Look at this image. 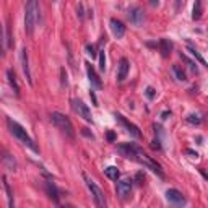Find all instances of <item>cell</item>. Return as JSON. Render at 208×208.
Returning <instances> with one entry per match:
<instances>
[{
  "label": "cell",
  "mask_w": 208,
  "mask_h": 208,
  "mask_svg": "<svg viewBox=\"0 0 208 208\" xmlns=\"http://www.w3.org/2000/svg\"><path fill=\"white\" fill-rule=\"evenodd\" d=\"M7 125H8V129H10V132L13 134L18 140H20L23 145H26L28 148H31L34 151V153H39V148H37V145L34 143V140L31 138L28 134H26V130H24L20 124H18L16 121H13V119H10V117H7Z\"/></svg>",
  "instance_id": "cell-1"
},
{
  "label": "cell",
  "mask_w": 208,
  "mask_h": 208,
  "mask_svg": "<svg viewBox=\"0 0 208 208\" xmlns=\"http://www.w3.org/2000/svg\"><path fill=\"white\" fill-rule=\"evenodd\" d=\"M37 20H39V3L36 0H31L26 3V8H24V31L29 36L34 33Z\"/></svg>",
  "instance_id": "cell-2"
},
{
  "label": "cell",
  "mask_w": 208,
  "mask_h": 208,
  "mask_svg": "<svg viewBox=\"0 0 208 208\" xmlns=\"http://www.w3.org/2000/svg\"><path fill=\"white\" fill-rule=\"evenodd\" d=\"M50 119H52L54 125H55V127H57L65 137L75 138V129H73L70 119H68L67 116L60 114V112H52V114H50Z\"/></svg>",
  "instance_id": "cell-3"
},
{
  "label": "cell",
  "mask_w": 208,
  "mask_h": 208,
  "mask_svg": "<svg viewBox=\"0 0 208 208\" xmlns=\"http://www.w3.org/2000/svg\"><path fill=\"white\" fill-rule=\"evenodd\" d=\"M83 177H85L86 185L91 192V197H93V202H94V205H96V208H108V202H106V195L103 192V189H101L93 179L88 177L86 174H83Z\"/></svg>",
  "instance_id": "cell-4"
},
{
  "label": "cell",
  "mask_w": 208,
  "mask_h": 208,
  "mask_svg": "<svg viewBox=\"0 0 208 208\" xmlns=\"http://www.w3.org/2000/svg\"><path fill=\"white\" fill-rule=\"evenodd\" d=\"M137 163H140V164H143L146 169H150L151 172H155L158 177H161V179H164V172H163V169H161V166L158 164L156 161H153L150 158V156L145 153V151L140 148L138 150V153H137V159H135Z\"/></svg>",
  "instance_id": "cell-5"
},
{
  "label": "cell",
  "mask_w": 208,
  "mask_h": 208,
  "mask_svg": "<svg viewBox=\"0 0 208 208\" xmlns=\"http://www.w3.org/2000/svg\"><path fill=\"white\" fill-rule=\"evenodd\" d=\"M72 108H73V111L78 114V117H83L86 122H93L91 111H90V108H88V106H86L81 99H73V101H72Z\"/></svg>",
  "instance_id": "cell-6"
},
{
  "label": "cell",
  "mask_w": 208,
  "mask_h": 208,
  "mask_svg": "<svg viewBox=\"0 0 208 208\" xmlns=\"http://www.w3.org/2000/svg\"><path fill=\"white\" fill-rule=\"evenodd\" d=\"M138 150H140V146H137L135 143H121V145L117 146V151H119V153H121L124 158L132 159V161L137 159Z\"/></svg>",
  "instance_id": "cell-7"
},
{
  "label": "cell",
  "mask_w": 208,
  "mask_h": 208,
  "mask_svg": "<svg viewBox=\"0 0 208 208\" xmlns=\"http://www.w3.org/2000/svg\"><path fill=\"white\" fill-rule=\"evenodd\" d=\"M132 182H134V180H132L130 177H125V179H122V180L117 182L116 192H117V195H119L122 200L130 198V193H132Z\"/></svg>",
  "instance_id": "cell-8"
},
{
  "label": "cell",
  "mask_w": 208,
  "mask_h": 208,
  "mask_svg": "<svg viewBox=\"0 0 208 208\" xmlns=\"http://www.w3.org/2000/svg\"><path fill=\"white\" fill-rule=\"evenodd\" d=\"M166 198L169 203H172L174 206H184L187 203L185 197L182 195V192H179L177 189H168L166 190Z\"/></svg>",
  "instance_id": "cell-9"
},
{
  "label": "cell",
  "mask_w": 208,
  "mask_h": 208,
  "mask_svg": "<svg viewBox=\"0 0 208 208\" xmlns=\"http://www.w3.org/2000/svg\"><path fill=\"white\" fill-rule=\"evenodd\" d=\"M129 20L134 26H142L145 23V11L142 7H132L129 10Z\"/></svg>",
  "instance_id": "cell-10"
},
{
  "label": "cell",
  "mask_w": 208,
  "mask_h": 208,
  "mask_svg": "<svg viewBox=\"0 0 208 208\" xmlns=\"http://www.w3.org/2000/svg\"><path fill=\"white\" fill-rule=\"evenodd\" d=\"M116 119H117V121L124 125L125 129H127V132H129V134H130L132 137H135V138H140V137H142V132H140V129H138L135 124L129 122V121H127V119H125L124 116H121V114H116Z\"/></svg>",
  "instance_id": "cell-11"
},
{
  "label": "cell",
  "mask_w": 208,
  "mask_h": 208,
  "mask_svg": "<svg viewBox=\"0 0 208 208\" xmlns=\"http://www.w3.org/2000/svg\"><path fill=\"white\" fill-rule=\"evenodd\" d=\"M111 31H112V34H114L117 39H121V37H124L125 34V24L121 21V20H117V18H111Z\"/></svg>",
  "instance_id": "cell-12"
},
{
  "label": "cell",
  "mask_w": 208,
  "mask_h": 208,
  "mask_svg": "<svg viewBox=\"0 0 208 208\" xmlns=\"http://www.w3.org/2000/svg\"><path fill=\"white\" fill-rule=\"evenodd\" d=\"M21 68H23V73L26 77L28 83L33 85V78H31V70H29V64H28V50L26 47L21 49Z\"/></svg>",
  "instance_id": "cell-13"
},
{
  "label": "cell",
  "mask_w": 208,
  "mask_h": 208,
  "mask_svg": "<svg viewBox=\"0 0 208 208\" xmlns=\"http://www.w3.org/2000/svg\"><path fill=\"white\" fill-rule=\"evenodd\" d=\"M158 47H159V52H161L163 57H169V54L172 52L174 44H172V41H169L168 37H163V39H159V42H158Z\"/></svg>",
  "instance_id": "cell-14"
},
{
  "label": "cell",
  "mask_w": 208,
  "mask_h": 208,
  "mask_svg": "<svg viewBox=\"0 0 208 208\" xmlns=\"http://www.w3.org/2000/svg\"><path fill=\"white\" fill-rule=\"evenodd\" d=\"M85 65H86V73H88V78H90L91 85L96 86V88H101V86H103V83H101L99 77L96 75V72H94V67L90 64V62H85Z\"/></svg>",
  "instance_id": "cell-15"
},
{
  "label": "cell",
  "mask_w": 208,
  "mask_h": 208,
  "mask_svg": "<svg viewBox=\"0 0 208 208\" xmlns=\"http://www.w3.org/2000/svg\"><path fill=\"white\" fill-rule=\"evenodd\" d=\"M129 68H130V64L127 59H121V62H119V72H117V80L119 81H124L125 78H127L129 75Z\"/></svg>",
  "instance_id": "cell-16"
},
{
  "label": "cell",
  "mask_w": 208,
  "mask_h": 208,
  "mask_svg": "<svg viewBox=\"0 0 208 208\" xmlns=\"http://www.w3.org/2000/svg\"><path fill=\"white\" fill-rule=\"evenodd\" d=\"M46 190H47L49 197L52 198L54 203H57V205H59V190H57V187H55V184H54L52 180L46 182Z\"/></svg>",
  "instance_id": "cell-17"
},
{
  "label": "cell",
  "mask_w": 208,
  "mask_h": 208,
  "mask_svg": "<svg viewBox=\"0 0 208 208\" xmlns=\"http://www.w3.org/2000/svg\"><path fill=\"white\" fill-rule=\"evenodd\" d=\"M7 80H8L10 86L13 88V93L16 94V96H20V86H18V81L15 78V72L11 70V68H8V70H7Z\"/></svg>",
  "instance_id": "cell-18"
},
{
  "label": "cell",
  "mask_w": 208,
  "mask_h": 208,
  "mask_svg": "<svg viewBox=\"0 0 208 208\" xmlns=\"http://www.w3.org/2000/svg\"><path fill=\"white\" fill-rule=\"evenodd\" d=\"M3 189H5V192H7V198H8V206H10V208H15L13 192H11V189H10V184H8V180H7V177H5V176H3Z\"/></svg>",
  "instance_id": "cell-19"
},
{
  "label": "cell",
  "mask_w": 208,
  "mask_h": 208,
  "mask_svg": "<svg viewBox=\"0 0 208 208\" xmlns=\"http://www.w3.org/2000/svg\"><path fill=\"white\" fill-rule=\"evenodd\" d=\"M104 174L108 176V179H111V180H117L119 177H121V172H119V169H117L116 166L106 168V169H104Z\"/></svg>",
  "instance_id": "cell-20"
},
{
  "label": "cell",
  "mask_w": 208,
  "mask_h": 208,
  "mask_svg": "<svg viewBox=\"0 0 208 208\" xmlns=\"http://www.w3.org/2000/svg\"><path fill=\"white\" fill-rule=\"evenodd\" d=\"M3 163H5V166L8 168V171H16V161H15V158L13 156H10L8 153H5L3 155Z\"/></svg>",
  "instance_id": "cell-21"
},
{
  "label": "cell",
  "mask_w": 208,
  "mask_h": 208,
  "mask_svg": "<svg viewBox=\"0 0 208 208\" xmlns=\"http://www.w3.org/2000/svg\"><path fill=\"white\" fill-rule=\"evenodd\" d=\"M187 50L192 54V57H193L195 60H198V62H200V64L203 65V67H208V62H206L203 57H202V54H200V52H198V50L195 49V47H190V46H189V47H187Z\"/></svg>",
  "instance_id": "cell-22"
},
{
  "label": "cell",
  "mask_w": 208,
  "mask_h": 208,
  "mask_svg": "<svg viewBox=\"0 0 208 208\" xmlns=\"http://www.w3.org/2000/svg\"><path fill=\"white\" fill-rule=\"evenodd\" d=\"M172 73H174V77L177 78L179 81H187V77H185V72L182 70V68L179 65H172Z\"/></svg>",
  "instance_id": "cell-23"
},
{
  "label": "cell",
  "mask_w": 208,
  "mask_h": 208,
  "mask_svg": "<svg viewBox=\"0 0 208 208\" xmlns=\"http://www.w3.org/2000/svg\"><path fill=\"white\" fill-rule=\"evenodd\" d=\"M200 16H202V2L200 0H197L193 5V13H192V18L193 20H200Z\"/></svg>",
  "instance_id": "cell-24"
},
{
  "label": "cell",
  "mask_w": 208,
  "mask_h": 208,
  "mask_svg": "<svg viewBox=\"0 0 208 208\" xmlns=\"http://www.w3.org/2000/svg\"><path fill=\"white\" fill-rule=\"evenodd\" d=\"M180 59L184 60L187 65H189V68H190V70H192L193 73H198V68H197V64H195V62H192V60L189 59L187 55H184V54H180Z\"/></svg>",
  "instance_id": "cell-25"
},
{
  "label": "cell",
  "mask_w": 208,
  "mask_h": 208,
  "mask_svg": "<svg viewBox=\"0 0 208 208\" xmlns=\"http://www.w3.org/2000/svg\"><path fill=\"white\" fill-rule=\"evenodd\" d=\"M10 47H13V42H11V34H10L8 26H5V49H10Z\"/></svg>",
  "instance_id": "cell-26"
},
{
  "label": "cell",
  "mask_w": 208,
  "mask_h": 208,
  "mask_svg": "<svg viewBox=\"0 0 208 208\" xmlns=\"http://www.w3.org/2000/svg\"><path fill=\"white\" fill-rule=\"evenodd\" d=\"M86 54L90 55L91 59H94L98 55V52H96V46L94 44H86Z\"/></svg>",
  "instance_id": "cell-27"
},
{
  "label": "cell",
  "mask_w": 208,
  "mask_h": 208,
  "mask_svg": "<svg viewBox=\"0 0 208 208\" xmlns=\"http://www.w3.org/2000/svg\"><path fill=\"white\" fill-rule=\"evenodd\" d=\"M99 70L101 72L106 70V55H104V50H99Z\"/></svg>",
  "instance_id": "cell-28"
},
{
  "label": "cell",
  "mask_w": 208,
  "mask_h": 208,
  "mask_svg": "<svg viewBox=\"0 0 208 208\" xmlns=\"http://www.w3.org/2000/svg\"><path fill=\"white\" fill-rule=\"evenodd\" d=\"M187 122H190V124H195V125H198L200 122H202V119L197 116V114H190L187 117Z\"/></svg>",
  "instance_id": "cell-29"
},
{
  "label": "cell",
  "mask_w": 208,
  "mask_h": 208,
  "mask_svg": "<svg viewBox=\"0 0 208 208\" xmlns=\"http://www.w3.org/2000/svg\"><path fill=\"white\" fill-rule=\"evenodd\" d=\"M145 94H146L148 99H155V96H156V90H155L153 86H148L146 91H145Z\"/></svg>",
  "instance_id": "cell-30"
},
{
  "label": "cell",
  "mask_w": 208,
  "mask_h": 208,
  "mask_svg": "<svg viewBox=\"0 0 208 208\" xmlns=\"http://www.w3.org/2000/svg\"><path fill=\"white\" fill-rule=\"evenodd\" d=\"M60 77H62V86H67V72H65V68H60Z\"/></svg>",
  "instance_id": "cell-31"
},
{
  "label": "cell",
  "mask_w": 208,
  "mask_h": 208,
  "mask_svg": "<svg viewBox=\"0 0 208 208\" xmlns=\"http://www.w3.org/2000/svg\"><path fill=\"white\" fill-rule=\"evenodd\" d=\"M135 180L138 182V184H143V180H145V174L140 171V172H137L135 174Z\"/></svg>",
  "instance_id": "cell-32"
},
{
  "label": "cell",
  "mask_w": 208,
  "mask_h": 208,
  "mask_svg": "<svg viewBox=\"0 0 208 208\" xmlns=\"http://www.w3.org/2000/svg\"><path fill=\"white\" fill-rule=\"evenodd\" d=\"M151 148H155V150H161L159 140H153V142H151Z\"/></svg>",
  "instance_id": "cell-33"
},
{
  "label": "cell",
  "mask_w": 208,
  "mask_h": 208,
  "mask_svg": "<svg viewBox=\"0 0 208 208\" xmlns=\"http://www.w3.org/2000/svg\"><path fill=\"white\" fill-rule=\"evenodd\" d=\"M90 96H91L93 104H94V106H99V104H98V98H96V94H94V91H90Z\"/></svg>",
  "instance_id": "cell-34"
},
{
  "label": "cell",
  "mask_w": 208,
  "mask_h": 208,
  "mask_svg": "<svg viewBox=\"0 0 208 208\" xmlns=\"http://www.w3.org/2000/svg\"><path fill=\"white\" fill-rule=\"evenodd\" d=\"M83 15H85V10H83V3H80V5H78V16H80V18H83Z\"/></svg>",
  "instance_id": "cell-35"
},
{
  "label": "cell",
  "mask_w": 208,
  "mask_h": 208,
  "mask_svg": "<svg viewBox=\"0 0 208 208\" xmlns=\"http://www.w3.org/2000/svg\"><path fill=\"white\" fill-rule=\"evenodd\" d=\"M108 140L109 142H114L116 140V134H114V132H111V130L108 132Z\"/></svg>",
  "instance_id": "cell-36"
},
{
  "label": "cell",
  "mask_w": 208,
  "mask_h": 208,
  "mask_svg": "<svg viewBox=\"0 0 208 208\" xmlns=\"http://www.w3.org/2000/svg\"><path fill=\"white\" fill-rule=\"evenodd\" d=\"M185 153L190 155L192 158H197V156H198V153H197V151H193V150H185Z\"/></svg>",
  "instance_id": "cell-37"
},
{
  "label": "cell",
  "mask_w": 208,
  "mask_h": 208,
  "mask_svg": "<svg viewBox=\"0 0 208 208\" xmlns=\"http://www.w3.org/2000/svg\"><path fill=\"white\" fill-rule=\"evenodd\" d=\"M168 117H171V112H169V111H164V112L161 114V119H163V121H166Z\"/></svg>",
  "instance_id": "cell-38"
},
{
  "label": "cell",
  "mask_w": 208,
  "mask_h": 208,
  "mask_svg": "<svg viewBox=\"0 0 208 208\" xmlns=\"http://www.w3.org/2000/svg\"><path fill=\"white\" fill-rule=\"evenodd\" d=\"M81 134L86 135V137H90V138H94V137H93V134H90V132H88V129H83V130H81Z\"/></svg>",
  "instance_id": "cell-39"
},
{
  "label": "cell",
  "mask_w": 208,
  "mask_h": 208,
  "mask_svg": "<svg viewBox=\"0 0 208 208\" xmlns=\"http://www.w3.org/2000/svg\"><path fill=\"white\" fill-rule=\"evenodd\" d=\"M59 208H73V206H70V205H62V206H59Z\"/></svg>",
  "instance_id": "cell-40"
}]
</instances>
